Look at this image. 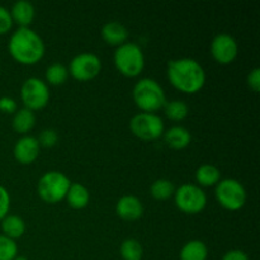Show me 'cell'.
I'll list each match as a JSON object with an SVG mask.
<instances>
[{"label":"cell","mask_w":260,"mask_h":260,"mask_svg":"<svg viewBox=\"0 0 260 260\" xmlns=\"http://www.w3.org/2000/svg\"><path fill=\"white\" fill-rule=\"evenodd\" d=\"M8 50L17 62L33 65L45 55V42L41 36L29 27H19L10 36Z\"/></svg>","instance_id":"7a4b0ae2"},{"label":"cell","mask_w":260,"mask_h":260,"mask_svg":"<svg viewBox=\"0 0 260 260\" xmlns=\"http://www.w3.org/2000/svg\"><path fill=\"white\" fill-rule=\"evenodd\" d=\"M129 128L139 139L151 141L159 139L164 134V122L156 113L141 112L132 117L129 121Z\"/></svg>","instance_id":"ba28073f"},{"label":"cell","mask_w":260,"mask_h":260,"mask_svg":"<svg viewBox=\"0 0 260 260\" xmlns=\"http://www.w3.org/2000/svg\"><path fill=\"white\" fill-rule=\"evenodd\" d=\"M132 96L136 106L147 113L159 111L167 103L164 89L151 78H144L137 81L132 90Z\"/></svg>","instance_id":"3957f363"},{"label":"cell","mask_w":260,"mask_h":260,"mask_svg":"<svg viewBox=\"0 0 260 260\" xmlns=\"http://www.w3.org/2000/svg\"><path fill=\"white\" fill-rule=\"evenodd\" d=\"M164 139L165 142L169 145L173 149H184L192 141V135L188 131L185 127L182 126H174L172 128L168 129L167 132H164Z\"/></svg>","instance_id":"e0dca14e"},{"label":"cell","mask_w":260,"mask_h":260,"mask_svg":"<svg viewBox=\"0 0 260 260\" xmlns=\"http://www.w3.org/2000/svg\"><path fill=\"white\" fill-rule=\"evenodd\" d=\"M65 198L70 207L75 208V210H81L88 206L90 194L85 185L80 184V183H71Z\"/></svg>","instance_id":"2e32d148"},{"label":"cell","mask_w":260,"mask_h":260,"mask_svg":"<svg viewBox=\"0 0 260 260\" xmlns=\"http://www.w3.org/2000/svg\"><path fill=\"white\" fill-rule=\"evenodd\" d=\"M113 61L119 73L129 78L139 75L145 66L144 52L135 42H124L118 46L114 51Z\"/></svg>","instance_id":"277c9868"},{"label":"cell","mask_w":260,"mask_h":260,"mask_svg":"<svg viewBox=\"0 0 260 260\" xmlns=\"http://www.w3.org/2000/svg\"><path fill=\"white\" fill-rule=\"evenodd\" d=\"M221 179V172L217 167L212 164H203L196 172V180L203 187L216 185Z\"/></svg>","instance_id":"44dd1931"},{"label":"cell","mask_w":260,"mask_h":260,"mask_svg":"<svg viewBox=\"0 0 260 260\" xmlns=\"http://www.w3.org/2000/svg\"><path fill=\"white\" fill-rule=\"evenodd\" d=\"M36 123V114L35 112L28 108H22L15 112L13 117V128L18 134H27L35 127Z\"/></svg>","instance_id":"d6986e66"},{"label":"cell","mask_w":260,"mask_h":260,"mask_svg":"<svg viewBox=\"0 0 260 260\" xmlns=\"http://www.w3.org/2000/svg\"><path fill=\"white\" fill-rule=\"evenodd\" d=\"M175 192L174 184L168 179H157L150 187V193L157 201H165Z\"/></svg>","instance_id":"603a6c76"},{"label":"cell","mask_w":260,"mask_h":260,"mask_svg":"<svg viewBox=\"0 0 260 260\" xmlns=\"http://www.w3.org/2000/svg\"><path fill=\"white\" fill-rule=\"evenodd\" d=\"M69 76V70L65 65L60 62L51 63L46 69V80L52 85H61L66 81Z\"/></svg>","instance_id":"d4e9b609"},{"label":"cell","mask_w":260,"mask_h":260,"mask_svg":"<svg viewBox=\"0 0 260 260\" xmlns=\"http://www.w3.org/2000/svg\"><path fill=\"white\" fill-rule=\"evenodd\" d=\"M70 184V179L63 173L51 170L45 173L38 180V196L46 203H57L66 197Z\"/></svg>","instance_id":"5b68a950"},{"label":"cell","mask_w":260,"mask_h":260,"mask_svg":"<svg viewBox=\"0 0 260 260\" xmlns=\"http://www.w3.org/2000/svg\"><path fill=\"white\" fill-rule=\"evenodd\" d=\"M216 200L223 208L238 211L244 207L246 202V190L239 180L222 179L216 184Z\"/></svg>","instance_id":"8992f818"},{"label":"cell","mask_w":260,"mask_h":260,"mask_svg":"<svg viewBox=\"0 0 260 260\" xmlns=\"http://www.w3.org/2000/svg\"><path fill=\"white\" fill-rule=\"evenodd\" d=\"M14 157L20 164H30L40 155V144L38 140L33 136H23L15 142Z\"/></svg>","instance_id":"7c38bea8"},{"label":"cell","mask_w":260,"mask_h":260,"mask_svg":"<svg viewBox=\"0 0 260 260\" xmlns=\"http://www.w3.org/2000/svg\"><path fill=\"white\" fill-rule=\"evenodd\" d=\"M20 98L25 108L30 111L43 108L47 106L50 99V89L47 83L38 78L27 79L20 89Z\"/></svg>","instance_id":"9c48e42d"},{"label":"cell","mask_w":260,"mask_h":260,"mask_svg":"<svg viewBox=\"0 0 260 260\" xmlns=\"http://www.w3.org/2000/svg\"><path fill=\"white\" fill-rule=\"evenodd\" d=\"M175 205L182 212L194 215L200 213L207 205V196L200 185L182 184L174 192Z\"/></svg>","instance_id":"52a82bcc"},{"label":"cell","mask_w":260,"mask_h":260,"mask_svg":"<svg viewBox=\"0 0 260 260\" xmlns=\"http://www.w3.org/2000/svg\"><path fill=\"white\" fill-rule=\"evenodd\" d=\"M167 73L172 85L183 93H197L206 83L205 69L194 58L172 60L168 63Z\"/></svg>","instance_id":"6da1fadb"},{"label":"cell","mask_w":260,"mask_h":260,"mask_svg":"<svg viewBox=\"0 0 260 260\" xmlns=\"http://www.w3.org/2000/svg\"><path fill=\"white\" fill-rule=\"evenodd\" d=\"M35 7L28 0H18L13 4L10 10L13 23H18L20 27H28L35 19Z\"/></svg>","instance_id":"9a60e30c"},{"label":"cell","mask_w":260,"mask_h":260,"mask_svg":"<svg viewBox=\"0 0 260 260\" xmlns=\"http://www.w3.org/2000/svg\"><path fill=\"white\" fill-rule=\"evenodd\" d=\"M119 253L123 260H141L144 255V249L136 239H126L121 244Z\"/></svg>","instance_id":"7402d4cb"},{"label":"cell","mask_w":260,"mask_h":260,"mask_svg":"<svg viewBox=\"0 0 260 260\" xmlns=\"http://www.w3.org/2000/svg\"><path fill=\"white\" fill-rule=\"evenodd\" d=\"M10 208V196L7 188L0 185V221L8 215Z\"/></svg>","instance_id":"f1b7e54d"},{"label":"cell","mask_w":260,"mask_h":260,"mask_svg":"<svg viewBox=\"0 0 260 260\" xmlns=\"http://www.w3.org/2000/svg\"><path fill=\"white\" fill-rule=\"evenodd\" d=\"M38 144L40 146L43 147H52L57 144L58 140V135L55 129L52 128H46L43 129L42 132L40 134V137H38Z\"/></svg>","instance_id":"4316f807"},{"label":"cell","mask_w":260,"mask_h":260,"mask_svg":"<svg viewBox=\"0 0 260 260\" xmlns=\"http://www.w3.org/2000/svg\"><path fill=\"white\" fill-rule=\"evenodd\" d=\"M13 27V19L10 15V10L0 5V35L9 32Z\"/></svg>","instance_id":"83f0119b"},{"label":"cell","mask_w":260,"mask_h":260,"mask_svg":"<svg viewBox=\"0 0 260 260\" xmlns=\"http://www.w3.org/2000/svg\"><path fill=\"white\" fill-rule=\"evenodd\" d=\"M165 114L172 121H183L189 113L188 104L183 101H170L164 106Z\"/></svg>","instance_id":"cb8c5ba5"},{"label":"cell","mask_w":260,"mask_h":260,"mask_svg":"<svg viewBox=\"0 0 260 260\" xmlns=\"http://www.w3.org/2000/svg\"><path fill=\"white\" fill-rule=\"evenodd\" d=\"M248 84L254 91H259L260 88V69L255 68L248 75Z\"/></svg>","instance_id":"4dcf8cb0"},{"label":"cell","mask_w":260,"mask_h":260,"mask_svg":"<svg viewBox=\"0 0 260 260\" xmlns=\"http://www.w3.org/2000/svg\"><path fill=\"white\" fill-rule=\"evenodd\" d=\"M102 69V61L95 53L83 52L76 55L69 65V73L80 81L91 80L95 78Z\"/></svg>","instance_id":"30bf717a"},{"label":"cell","mask_w":260,"mask_h":260,"mask_svg":"<svg viewBox=\"0 0 260 260\" xmlns=\"http://www.w3.org/2000/svg\"><path fill=\"white\" fill-rule=\"evenodd\" d=\"M208 248L203 241L190 240L183 245L180 250V260H207Z\"/></svg>","instance_id":"ac0fdd59"},{"label":"cell","mask_w":260,"mask_h":260,"mask_svg":"<svg viewBox=\"0 0 260 260\" xmlns=\"http://www.w3.org/2000/svg\"><path fill=\"white\" fill-rule=\"evenodd\" d=\"M238 42L229 33H218L211 42V55L218 63L228 65L238 56Z\"/></svg>","instance_id":"8fae6325"},{"label":"cell","mask_w":260,"mask_h":260,"mask_svg":"<svg viewBox=\"0 0 260 260\" xmlns=\"http://www.w3.org/2000/svg\"><path fill=\"white\" fill-rule=\"evenodd\" d=\"M0 222H2L3 235L13 240L20 238L25 231V222L22 217L17 215H7Z\"/></svg>","instance_id":"ffe728a7"},{"label":"cell","mask_w":260,"mask_h":260,"mask_svg":"<svg viewBox=\"0 0 260 260\" xmlns=\"http://www.w3.org/2000/svg\"><path fill=\"white\" fill-rule=\"evenodd\" d=\"M13 260H29V259H27L25 256H15Z\"/></svg>","instance_id":"d6a6232c"},{"label":"cell","mask_w":260,"mask_h":260,"mask_svg":"<svg viewBox=\"0 0 260 260\" xmlns=\"http://www.w3.org/2000/svg\"><path fill=\"white\" fill-rule=\"evenodd\" d=\"M102 37L108 45L112 46H121L127 42L128 38V30L122 23L112 20V22L106 23L102 27Z\"/></svg>","instance_id":"5bb4252c"},{"label":"cell","mask_w":260,"mask_h":260,"mask_svg":"<svg viewBox=\"0 0 260 260\" xmlns=\"http://www.w3.org/2000/svg\"><path fill=\"white\" fill-rule=\"evenodd\" d=\"M0 111L4 112V113H15L17 102L12 96H2L0 98Z\"/></svg>","instance_id":"f546056e"},{"label":"cell","mask_w":260,"mask_h":260,"mask_svg":"<svg viewBox=\"0 0 260 260\" xmlns=\"http://www.w3.org/2000/svg\"><path fill=\"white\" fill-rule=\"evenodd\" d=\"M221 260H249V256L245 251L235 249V250L228 251Z\"/></svg>","instance_id":"1f68e13d"},{"label":"cell","mask_w":260,"mask_h":260,"mask_svg":"<svg viewBox=\"0 0 260 260\" xmlns=\"http://www.w3.org/2000/svg\"><path fill=\"white\" fill-rule=\"evenodd\" d=\"M116 212L126 221H136L144 213V206L136 196L127 194L118 200L116 205Z\"/></svg>","instance_id":"4fadbf2b"},{"label":"cell","mask_w":260,"mask_h":260,"mask_svg":"<svg viewBox=\"0 0 260 260\" xmlns=\"http://www.w3.org/2000/svg\"><path fill=\"white\" fill-rule=\"evenodd\" d=\"M18 254V246L13 239L0 235V260H13Z\"/></svg>","instance_id":"484cf974"}]
</instances>
